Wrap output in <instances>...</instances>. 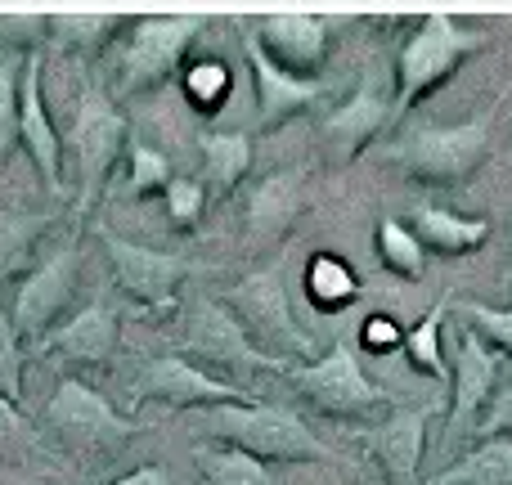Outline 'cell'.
I'll use <instances>...</instances> for the list:
<instances>
[{
  "mask_svg": "<svg viewBox=\"0 0 512 485\" xmlns=\"http://www.w3.org/2000/svg\"><path fill=\"white\" fill-rule=\"evenodd\" d=\"M472 436H477V441H490V436H512V378L495 387V396H490L486 414L477 418Z\"/></svg>",
  "mask_w": 512,
  "mask_h": 485,
  "instance_id": "obj_36",
  "label": "cell"
},
{
  "mask_svg": "<svg viewBox=\"0 0 512 485\" xmlns=\"http://www.w3.org/2000/svg\"><path fill=\"white\" fill-rule=\"evenodd\" d=\"M41 423L54 441L72 445V450H117V445H126L140 432L135 418L117 414V409L108 405V396H99L77 373H63V378L54 382V396L45 400Z\"/></svg>",
  "mask_w": 512,
  "mask_h": 485,
  "instance_id": "obj_8",
  "label": "cell"
},
{
  "mask_svg": "<svg viewBox=\"0 0 512 485\" xmlns=\"http://www.w3.org/2000/svg\"><path fill=\"white\" fill-rule=\"evenodd\" d=\"M77 270H81V230H72V234H63V243L14 292L9 319H14L23 342H41L63 319V310L72 306V292H77Z\"/></svg>",
  "mask_w": 512,
  "mask_h": 485,
  "instance_id": "obj_11",
  "label": "cell"
},
{
  "mask_svg": "<svg viewBox=\"0 0 512 485\" xmlns=\"http://www.w3.org/2000/svg\"><path fill=\"white\" fill-rule=\"evenodd\" d=\"M333 27L337 23L324 14H270V18H256L252 36L283 72H292V77H319V63L328 54Z\"/></svg>",
  "mask_w": 512,
  "mask_h": 485,
  "instance_id": "obj_16",
  "label": "cell"
},
{
  "mask_svg": "<svg viewBox=\"0 0 512 485\" xmlns=\"http://www.w3.org/2000/svg\"><path fill=\"white\" fill-rule=\"evenodd\" d=\"M477 50H486V32L468 27L463 18L441 14V9L418 18V27L396 50V117H405L423 95L445 86L454 68Z\"/></svg>",
  "mask_w": 512,
  "mask_h": 485,
  "instance_id": "obj_3",
  "label": "cell"
},
{
  "mask_svg": "<svg viewBox=\"0 0 512 485\" xmlns=\"http://www.w3.org/2000/svg\"><path fill=\"white\" fill-rule=\"evenodd\" d=\"M45 27H50L54 50L95 54L99 45H108V36H113L117 27H126V18H117V14H54V18H45Z\"/></svg>",
  "mask_w": 512,
  "mask_h": 485,
  "instance_id": "obj_29",
  "label": "cell"
},
{
  "mask_svg": "<svg viewBox=\"0 0 512 485\" xmlns=\"http://www.w3.org/2000/svg\"><path fill=\"white\" fill-rule=\"evenodd\" d=\"M185 99L198 113H216V108L230 99V63L216 59V54H198L185 63Z\"/></svg>",
  "mask_w": 512,
  "mask_h": 485,
  "instance_id": "obj_30",
  "label": "cell"
},
{
  "mask_svg": "<svg viewBox=\"0 0 512 485\" xmlns=\"http://www.w3.org/2000/svg\"><path fill=\"white\" fill-rule=\"evenodd\" d=\"M180 346L198 360L216 364V369H230V373H288L292 364L279 360L274 351L256 346L248 337V328L239 324L230 306L221 297H194L185 306V333H180Z\"/></svg>",
  "mask_w": 512,
  "mask_h": 485,
  "instance_id": "obj_7",
  "label": "cell"
},
{
  "mask_svg": "<svg viewBox=\"0 0 512 485\" xmlns=\"http://www.w3.org/2000/svg\"><path fill=\"white\" fill-rule=\"evenodd\" d=\"M432 485H512V436H490L459 463L441 468Z\"/></svg>",
  "mask_w": 512,
  "mask_h": 485,
  "instance_id": "obj_24",
  "label": "cell"
},
{
  "mask_svg": "<svg viewBox=\"0 0 512 485\" xmlns=\"http://www.w3.org/2000/svg\"><path fill=\"white\" fill-rule=\"evenodd\" d=\"M306 180L310 167H279L270 176H261L248 194V216H243V239L248 247H265L297 225V216L306 212Z\"/></svg>",
  "mask_w": 512,
  "mask_h": 485,
  "instance_id": "obj_18",
  "label": "cell"
},
{
  "mask_svg": "<svg viewBox=\"0 0 512 485\" xmlns=\"http://www.w3.org/2000/svg\"><path fill=\"white\" fill-rule=\"evenodd\" d=\"M499 369H504V351H495L486 337L463 324L459 337H454V360H450V405H445L441 454H450L477 427V418L486 414L490 396L499 387Z\"/></svg>",
  "mask_w": 512,
  "mask_h": 485,
  "instance_id": "obj_10",
  "label": "cell"
},
{
  "mask_svg": "<svg viewBox=\"0 0 512 485\" xmlns=\"http://www.w3.org/2000/svg\"><path fill=\"white\" fill-rule=\"evenodd\" d=\"M207 27L203 14H153L135 18L126 41L117 45V72H122V90H144L162 86L171 72L180 68V59L189 54V45L198 41V32Z\"/></svg>",
  "mask_w": 512,
  "mask_h": 485,
  "instance_id": "obj_9",
  "label": "cell"
},
{
  "mask_svg": "<svg viewBox=\"0 0 512 485\" xmlns=\"http://www.w3.org/2000/svg\"><path fill=\"white\" fill-rule=\"evenodd\" d=\"M95 234H99V243H104V256H108V265H113L122 292L140 301L144 310H158V315L176 306L180 283L198 270L185 252H162V247L122 239V234L104 230V225H99Z\"/></svg>",
  "mask_w": 512,
  "mask_h": 485,
  "instance_id": "obj_12",
  "label": "cell"
},
{
  "mask_svg": "<svg viewBox=\"0 0 512 485\" xmlns=\"http://www.w3.org/2000/svg\"><path fill=\"white\" fill-rule=\"evenodd\" d=\"M108 485H180L176 477H171L167 463H140V468H131L126 477L108 481Z\"/></svg>",
  "mask_w": 512,
  "mask_h": 485,
  "instance_id": "obj_39",
  "label": "cell"
},
{
  "mask_svg": "<svg viewBox=\"0 0 512 485\" xmlns=\"http://www.w3.org/2000/svg\"><path fill=\"white\" fill-rule=\"evenodd\" d=\"M450 306H454V292H445V297L409 328L405 342H400L409 355V364H414L418 373H427V378H436V387H450V360H445V351H441V328H445Z\"/></svg>",
  "mask_w": 512,
  "mask_h": 485,
  "instance_id": "obj_25",
  "label": "cell"
},
{
  "mask_svg": "<svg viewBox=\"0 0 512 485\" xmlns=\"http://www.w3.org/2000/svg\"><path fill=\"white\" fill-rule=\"evenodd\" d=\"M450 405V396L418 400V405H391L378 423H369L364 432H355V441L364 445V454L382 463L391 485H418V468H423L427 450V423Z\"/></svg>",
  "mask_w": 512,
  "mask_h": 485,
  "instance_id": "obj_14",
  "label": "cell"
},
{
  "mask_svg": "<svg viewBox=\"0 0 512 485\" xmlns=\"http://www.w3.org/2000/svg\"><path fill=\"white\" fill-rule=\"evenodd\" d=\"M495 108H481L472 122L436 126V122H409L396 140L387 144V158L400 171H409L423 185H463L477 176V167L490 158V126Z\"/></svg>",
  "mask_w": 512,
  "mask_h": 485,
  "instance_id": "obj_2",
  "label": "cell"
},
{
  "mask_svg": "<svg viewBox=\"0 0 512 485\" xmlns=\"http://www.w3.org/2000/svg\"><path fill=\"white\" fill-rule=\"evenodd\" d=\"M194 463L203 472V485H283L265 459L225 441H198Z\"/></svg>",
  "mask_w": 512,
  "mask_h": 485,
  "instance_id": "obj_23",
  "label": "cell"
},
{
  "mask_svg": "<svg viewBox=\"0 0 512 485\" xmlns=\"http://www.w3.org/2000/svg\"><path fill=\"white\" fill-rule=\"evenodd\" d=\"M283 378H288L292 391L306 396L319 414H333V418H369V414H378V409L396 405V396H387V391L364 373V355H360L355 328H342L337 342L328 346L319 360L292 364Z\"/></svg>",
  "mask_w": 512,
  "mask_h": 485,
  "instance_id": "obj_4",
  "label": "cell"
},
{
  "mask_svg": "<svg viewBox=\"0 0 512 485\" xmlns=\"http://www.w3.org/2000/svg\"><path fill=\"white\" fill-rule=\"evenodd\" d=\"M450 310H459L463 324L472 333H481L495 351L512 355V310H499V306H486V301H454Z\"/></svg>",
  "mask_w": 512,
  "mask_h": 485,
  "instance_id": "obj_33",
  "label": "cell"
},
{
  "mask_svg": "<svg viewBox=\"0 0 512 485\" xmlns=\"http://www.w3.org/2000/svg\"><path fill=\"white\" fill-rule=\"evenodd\" d=\"M355 337H360V346L369 355H391V351H400V342H405V333H400V324L391 315H364L360 328H355Z\"/></svg>",
  "mask_w": 512,
  "mask_h": 485,
  "instance_id": "obj_37",
  "label": "cell"
},
{
  "mask_svg": "<svg viewBox=\"0 0 512 485\" xmlns=\"http://www.w3.org/2000/svg\"><path fill=\"white\" fill-rule=\"evenodd\" d=\"M162 203H167V216L176 230H198V221H203V207H207V185L203 180H171L167 189H162Z\"/></svg>",
  "mask_w": 512,
  "mask_h": 485,
  "instance_id": "obj_35",
  "label": "cell"
},
{
  "mask_svg": "<svg viewBox=\"0 0 512 485\" xmlns=\"http://www.w3.org/2000/svg\"><path fill=\"white\" fill-rule=\"evenodd\" d=\"M243 54L252 63V81H256V131H270V126L288 122L292 113H306L310 104L328 95L324 77H292L283 72L270 54L256 45V36H243Z\"/></svg>",
  "mask_w": 512,
  "mask_h": 485,
  "instance_id": "obj_19",
  "label": "cell"
},
{
  "mask_svg": "<svg viewBox=\"0 0 512 485\" xmlns=\"http://www.w3.org/2000/svg\"><path fill=\"white\" fill-rule=\"evenodd\" d=\"M373 243H378V256L391 274H400V279H409V283H418L427 274V247L414 239V230H409L405 221L382 216L378 230H373Z\"/></svg>",
  "mask_w": 512,
  "mask_h": 485,
  "instance_id": "obj_28",
  "label": "cell"
},
{
  "mask_svg": "<svg viewBox=\"0 0 512 485\" xmlns=\"http://www.w3.org/2000/svg\"><path fill=\"white\" fill-rule=\"evenodd\" d=\"M126 158H131V171H126V194H153V189H167L171 180V162L162 158L158 149L131 140L126 144Z\"/></svg>",
  "mask_w": 512,
  "mask_h": 485,
  "instance_id": "obj_32",
  "label": "cell"
},
{
  "mask_svg": "<svg viewBox=\"0 0 512 485\" xmlns=\"http://www.w3.org/2000/svg\"><path fill=\"white\" fill-rule=\"evenodd\" d=\"M198 153H203V185L216 198H230L252 167V140L243 131H203Z\"/></svg>",
  "mask_w": 512,
  "mask_h": 485,
  "instance_id": "obj_22",
  "label": "cell"
},
{
  "mask_svg": "<svg viewBox=\"0 0 512 485\" xmlns=\"http://www.w3.org/2000/svg\"><path fill=\"white\" fill-rule=\"evenodd\" d=\"M131 405H144V400H158V405L171 409H212V405H248V391L239 382H225L216 373L198 369L194 360H185L180 351L153 355L140 369V378L131 382Z\"/></svg>",
  "mask_w": 512,
  "mask_h": 485,
  "instance_id": "obj_13",
  "label": "cell"
},
{
  "mask_svg": "<svg viewBox=\"0 0 512 485\" xmlns=\"http://www.w3.org/2000/svg\"><path fill=\"white\" fill-rule=\"evenodd\" d=\"M23 364H27V351H23V337H18L14 319L9 310L0 306V396L5 400H23Z\"/></svg>",
  "mask_w": 512,
  "mask_h": 485,
  "instance_id": "obj_34",
  "label": "cell"
},
{
  "mask_svg": "<svg viewBox=\"0 0 512 485\" xmlns=\"http://www.w3.org/2000/svg\"><path fill=\"white\" fill-rule=\"evenodd\" d=\"M126 144H131V131H126L122 108L104 95L99 81H86L68 113V153L77 162V216H86L104 194L108 171L117 167Z\"/></svg>",
  "mask_w": 512,
  "mask_h": 485,
  "instance_id": "obj_5",
  "label": "cell"
},
{
  "mask_svg": "<svg viewBox=\"0 0 512 485\" xmlns=\"http://www.w3.org/2000/svg\"><path fill=\"white\" fill-rule=\"evenodd\" d=\"M301 288H306V297L315 301L319 310H328V315H337L342 306H351V301L360 297V279H355V270L333 252L310 256L306 274H301Z\"/></svg>",
  "mask_w": 512,
  "mask_h": 485,
  "instance_id": "obj_26",
  "label": "cell"
},
{
  "mask_svg": "<svg viewBox=\"0 0 512 485\" xmlns=\"http://www.w3.org/2000/svg\"><path fill=\"white\" fill-rule=\"evenodd\" d=\"M50 212H0V279H14L27 270L32 247L50 230Z\"/></svg>",
  "mask_w": 512,
  "mask_h": 485,
  "instance_id": "obj_27",
  "label": "cell"
},
{
  "mask_svg": "<svg viewBox=\"0 0 512 485\" xmlns=\"http://www.w3.org/2000/svg\"><path fill=\"white\" fill-rule=\"evenodd\" d=\"M194 432L256 454L265 463H328L333 450L310 432V423L283 400H248V405H212L194 414Z\"/></svg>",
  "mask_w": 512,
  "mask_h": 485,
  "instance_id": "obj_1",
  "label": "cell"
},
{
  "mask_svg": "<svg viewBox=\"0 0 512 485\" xmlns=\"http://www.w3.org/2000/svg\"><path fill=\"white\" fill-rule=\"evenodd\" d=\"M18 144L32 153L45 189H50L54 198H68V185H63V140H59V131H54L50 113H45L41 50H27V63H23V90H18Z\"/></svg>",
  "mask_w": 512,
  "mask_h": 485,
  "instance_id": "obj_17",
  "label": "cell"
},
{
  "mask_svg": "<svg viewBox=\"0 0 512 485\" xmlns=\"http://www.w3.org/2000/svg\"><path fill=\"white\" fill-rule=\"evenodd\" d=\"M225 306L239 315L256 346H279L301 360H319V346L301 333L297 315H292V288H288V256H274L270 265L243 274L234 288H225Z\"/></svg>",
  "mask_w": 512,
  "mask_h": 485,
  "instance_id": "obj_6",
  "label": "cell"
},
{
  "mask_svg": "<svg viewBox=\"0 0 512 485\" xmlns=\"http://www.w3.org/2000/svg\"><path fill=\"white\" fill-rule=\"evenodd\" d=\"M117 333H122V310H117L108 297H95L90 306H81L77 315L59 319V324H54L41 342H32V351L36 355L59 351V355H68V360L99 369V364L113 360Z\"/></svg>",
  "mask_w": 512,
  "mask_h": 485,
  "instance_id": "obj_20",
  "label": "cell"
},
{
  "mask_svg": "<svg viewBox=\"0 0 512 485\" xmlns=\"http://www.w3.org/2000/svg\"><path fill=\"white\" fill-rule=\"evenodd\" d=\"M41 436L32 432V423L23 418V409L14 405V400H5L0 396V450L5 445H36Z\"/></svg>",
  "mask_w": 512,
  "mask_h": 485,
  "instance_id": "obj_38",
  "label": "cell"
},
{
  "mask_svg": "<svg viewBox=\"0 0 512 485\" xmlns=\"http://www.w3.org/2000/svg\"><path fill=\"white\" fill-rule=\"evenodd\" d=\"M387 117H396V77H387L382 68H369L355 90L324 117V135L342 149V158H360V149L387 126Z\"/></svg>",
  "mask_w": 512,
  "mask_h": 485,
  "instance_id": "obj_15",
  "label": "cell"
},
{
  "mask_svg": "<svg viewBox=\"0 0 512 485\" xmlns=\"http://www.w3.org/2000/svg\"><path fill=\"white\" fill-rule=\"evenodd\" d=\"M409 230L414 239L436 256H468L477 252L481 243L490 239V221L486 216H459L450 207H436V203H414L409 207Z\"/></svg>",
  "mask_w": 512,
  "mask_h": 485,
  "instance_id": "obj_21",
  "label": "cell"
},
{
  "mask_svg": "<svg viewBox=\"0 0 512 485\" xmlns=\"http://www.w3.org/2000/svg\"><path fill=\"white\" fill-rule=\"evenodd\" d=\"M23 63L27 50L0 41V162L18 144V90H23Z\"/></svg>",
  "mask_w": 512,
  "mask_h": 485,
  "instance_id": "obj_31",
  "label": "cell"
}]
</instances>
